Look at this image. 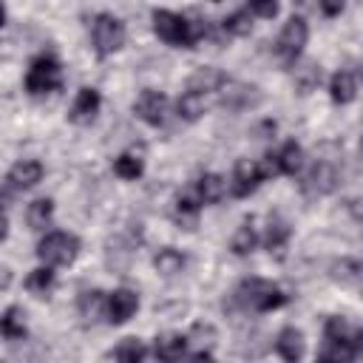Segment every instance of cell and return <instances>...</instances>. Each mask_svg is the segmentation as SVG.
<instances>
[{
    "label": "cell",
    "mask_w": 363,
    "mask_h": 363,
    "mask_svg": "<svg viewBox=\"0 0 363 363\" xmlns=\"http://www.w3.org/2000/svg\"><path fill=\"white\" fill-rule=\"evenodd\" d=\"M233 303L250 312H269V309H281L286 303V292L264 278H244L238 284V289L233 292Z\"/></svg>",
    "instance_id": "6da1fadb"
},
{
    "label": "cell",
    "mask_w": 363,
    "mask_h": 363,
    "mask_svg": "<svg viewBox=\"0 0 363 363\" xmlns=\"http://www.w3.org/2000/svg\"><path fill=\"white\" fill-rule=\"evenodd\" d=\"M153 31L162 43L167 45H179V48H193L196 40L207 31L204 26H193L187 23L182 14L176 11H167V9H156L153 11Z\"/></svg>",
    "instance_id": "7a4b0ae2"
},
{
    "label": "cell",
    "mask_w": 363,
    "mask_h": 363,
    "mask_svg": "<svg viewBox=\"0 0 363 363\" xmlns=\"http://www.w3.org/2000/svg\"><path fill=\"white\" fill-rule=\"evenodd\" d=\"M60 82H62V68H60L57 57H51V54H40L26 71V91L31 96H45V94L57 91Z\"/></svg>",
    "instance_id": "3957f363"
},
{
    "label": "cell",
    "mask_w": 363,
    "mask_h": 363,
    "mask_svg": "<svg viewBox=\"0 0 363 363\" xmlns=\"http://www.w3.org/2000/svg\"><path fill=\"white\" fill-rule=\"evenodd\" d=\"M37 255L43 264L48 267H62V264H71L77 255H79V238L74 233H45L37 244Z\"/></svg>",
    "instance_id": "277c9868"
},
{
    "label": "cell",
    "mask_w": 363,
    "mask_h": 363,
    "mask_svg": "<svg viewBox=\"0 0 363 363\" xmlns=\"http://www.w3.org/2000/svg\"><path fill=\"white\" fill-rule=\"evenodd\" d=\"M91 43H94V51L99 57H108V54L119 51L122 43H125V26H122V20L113 17V14H108V11L96 14L94 23H91Z\"/></svg>",
    "instance_id": "5b68a950"
},
{
    "label": "cell",
    "mask_w": 363,
    "mask_h": 363,
    "mask_svg": "<svg viewBox=\"0 0 363 363\" xmlns=\"http://www.w3.org/2000/svg\"><path fill=\"white\" fill-rule=\"evenodd\" d=\"M306 40H309V28H306L303 17H289V20L284 23L278 40H275V54H278L286 65H295V60L301 57Z\"/></svg>",
    "instance_id": "8992f818"
},
{
    "label": "cell",
    "mask_w": 363,
    "mask_h": 363,
    "mask_svg": "<svg viewBox=\"0 0 363 363\" xmlns=\"http://www.w3.org/2000/svg\"><path fill=\"white\" fill-rule=\"evenodd\" d=\"M133 113H136L142 122L159 128V125L164 122V113H167V96H164L162 91L145 88V91L136 96V102H133Z\"/></svg>",
    "instance_id": "52a82bcc"
},
{
    "label": "cell",
    "mask_w": 363,
    "mask_h": 363,
    "mask_svg": "<svg viewBox=\"0 0 363 363\" xmlns=\"http://www.w3.org/2000/svg\"><path fill=\"white\" fill-rule=\"evenodd\" d=\"M261 182H264V167H261L258 162H252V159H241V162L235 164V170H233L230 187H233V196L244 199V196L255 193Z\"/></svg>",
    "instance_id": "ba28073f"
},
{
    "label": "cell",
    "mask_w": 363,
    "mask_h": 363,
    "mask_svg": "<svg viewBox=\"0 0 363 363\" xmlns=\"http://www.w3.org/2000/svg\"><path fill=\"white\" fill-rule=\"evenodd\" d=\"M99 108H102L99 91H96V88H79L77 96H74V102H71L68 119H71L74 125H91V122L96 119Z\"/></svg>",
    "instance_id": "9c48e42d"
},
{
    "label": "cell",
    "mask_w": 363,
    "mask_h": 363,
    "mask_svg": "<svg viewBox=\"0 0 363 363\" xmlns=\"http://www.w3.org/2000/svg\"><path fill=\"white\" fill-rule=\"evenodd\" d=\"M337 182H340L337 167H335L332 162H318V164L309 170V176L303 179V190H306L309 196H329V193L337 190Z\"/></svg>",
    "instance_id": "30bf717a"
},
{
    "label": "cell",
    "mask_w": 363,
    "mask_h": 363,
    "mask_svg": "<svg viewBox=\"0 0 363 363\" xmlns=\"http://www.w3.org/2000/svg\"><path fill=\"white\" fill-rule=\"evenodd\" d=\"M261 102V91L250 82H227V88L221 91V108L227 111H247L255 108Z\"/></svg>",
    "instance_id": "8fae6325"
},
{
    "label": "cell",
    "mask_w": 363,
    "mask_h": 363,
    "mask_svg": "<svg viewBox=\"0 0 363 363\" xmlns=\"http://www.w3.org/2000/svg\"><path fill=\"white\" fill-rule=\"evenodd\" d=\"M136 309H139V295L133 292V289H113L111 295H108V320L111 323H125V320H130L133 315H136Z\"/></svg>",
    "instance_id": "7c38bea8"
},
{
    "label": "cell",
    "mask_w": 363,
    "mask_h": 363,
    "mask_svg": "<svg viewBox=\"0 0 363 363\" xmlns=\"http://www.w3.org/2000/svg\"><path fill=\"white\" fill-rule=\"evenodd\" d=\"M40 179H43V164H40L37 159H23V162H17V164L9 170L6 187H11V190H28V187H34Z\"/></svg>",
    "instance_id": "4fadbf2b"
},
{
    "label": "cell",
    "mask_w": 363,
    "mask_h": 363,
    "mask_svg": "<svg viewBox=\"0 0 363 363\" xmlns=\"http://www.w3.org/2000/svg\"><path fill=\"white\" fill-rule=\"evenodd\" d=\"M275 352L289 363L301 360L303 357V335H301V329H295V326L281 329L278 337H275Z\"/></svg>",
    "instance_id": "5bb4252c"
},
{
    "label": "cell",
    "mask_w": 363,
    "mask_h": 363,
    "mask_svg": "<svg viewBox=\"0 0 363 363\" xmlns=\"http://www.w3.org/2000/svg\"><path fill=\"white\" fill-rule=\"evenodd\" d=\"M329 96H332L335 105H349V102L357 96V79H354V74L337 71V74L329 79Z\"/></svg>",
    "instance_id": "9a60e30c"
},
{
    "label": "cell",
    "mask_w": 363,
    "mask_h": 363,
    "mask_svg": "<svg viewBox=\"0 0 363 363\" xmlns=\"http://www.w3.org/2000/svg\"><path fill=\"white\" fill-rule=\"evenodd\" d=\"M193 187H196L201 204H216V201H221V199L227 196V182H224V176H218V173H204L201 179H196Z\"/></svg>",
    "instance_id": "2e32d148"
},
{
    "label": "cell",
    "mask_w": 363,
    "mask_h": 363,
    "mask_svg": "<svg viewBox=\"0 0 363 363\" xmlns=\"http://www.w3.org/2000/svg\"><path fill=\"white\" fill-rule=\"evenodd\" d=\"M0 335L6 343H17L26 337V312L20 306H9L0 318Z\"/></svg>",
    "instance_id": "e0dca14e"
},
{
    "label": "cell",
    "mask_w": 363,
    "mask_h": 363,
    "mask_svg": "<svg viewBox=\"0 0 363 363\" xmlns=\"http://www.w3.org/2000/svg\"><path fill=\"white\" fill-rule=\"evenodd\" d=\"M187 343H190V337H184V335H162L153 343V354L159 360H182L187 354Z\"/></svg>",
    "instance_id": "ac0fdd59"
},
{
    "label": "cell",
    "mask_w": 363,
    "mask_h": 363,
    "mask_svg": "<svg viewBox=\"0 0 363 363\" xmlns=\"http://www.w3.org/2000/svg\"><path fill=\"white\" fill-rule=\"evenodd\" d=\"M176 111H179V116H182L184 122H196V119H199V116L207 111V94L187 88V91L179 96V102H176Z\"/></svg>",
    "instance_id": "d6986e66"
},
{
    "label": "cell",
    "mask_w": 363,
    "mask_h": 363,
    "mask_svg": "<svg viewBox=\"0 0 363 363\" xmlns=\"http://www.w3.org/2000/svg\"><path fill=\"white\" fill-rule=\"evenodd\" d=\"M227 82V77L218 71V68H199L190 79H187V88H193V91H201V94H210V91H218L221 85Z\"/></svg>",
    "instance_id": "ffe728a7"
},
{
    "label": "cell",
    "mask_w": 363,
    "mask_h": 363,
    "mask_svg": "<svg viewBox=\"0 0 363 363\" xmlns=\"http://www.w3.org/2000/svg\"><path fill=\"white\" fill-rule=\"evenodd\" d=\"M275 159H278V170H281V173L295 176V173L303 167V147H301L298 142H286V145L275 153Z\"/></svg>",
    "instance_id": "44dd1931"
},
{
    "label": "cell",
    "mask_w": 363,
    "mask_h": 363,
    "mask_svg": "<svg viewBox=\"0 0 363 363\" xmlns=\"http://www.w3.org/2000/svg\"><path fill=\"white\" fill-rule=\"evenodd\" d=\"M153 267H156L159 275L173 278V275H179V272L184 269V255H182L179 250H173V247H164V250H159V252L153 255Z\"/></svg>",
    "instance_id": "7402d4cb"
},
{
    "label": "cell",
    "mask_w": 363,
    "mask_h": 363,
    "mask_svg": "<svg viewBox=\"0 0 363 363\" xmlns=\"http://www.w3.org/2000/svg\"><path fill=\"white\" fill-rule=\"evenodd\" d=\"M26 289H28L34 298H48V292L54 289V269H51L48 264L31 269L28 278H26Z\"/></svg>",
    "instance_id": "603a6c76"
},
{
    "label": "cell",
    "mask_w": 363,
    "mask_h": 363,
    "mask_svg": "<svg viewBox=\"0 0 363 363\" xmlns=\"http://www.w3.org/2000/svg\"><path fill=\"white\" fill-rule=\"evenodd\" d=\"M292 82H295V88H298L301 94L315 91V88L320 85V65H315V62H301V65H295V68H292Z\"/></svg>",
    "instance_id": "cb8c5ba5"
},
{
    "label": "cell",
    "mask_w": 363,
    "mask_h": 363,
    "mask_svg": "<svg viewBox=\"0 0 363 363\" xmlns=\"http://www.w3.org/2000/svg\"><path fill=\"white\" fill-rule=\"evenodd\" d=\"M51 218H54V201L51 199H37L26 210V221L31 230H45L51 224Z\"/></svg>",
    "instance_id": "d4e9b609"
},
{
    "label": "cell",
    "mask_w": 363,
    "mask_h": 363,
    "mask_svg": "<svg viewBox=\"0 0 363 363\" xmlns=\"http://www.w3.org/2000/svg\"><path fill=\"white\" fill-rule=\"evenodd\" d=\"M79 318L85 320V323H94L99 315H102V309L108 306V301H105V295L99 292V289H88V292H82L79 295Z\"/></svg>",
    "instance_id": "484cf974"
},
{
    "label": "cell",
    "mask_w": 363,
    "mask_h": 363,
    "mask_svg": "<svg viewBox=\"0 0 363 363\" xmlns=\"http://www.w3.org/2000/svg\"><path fill=\"white\" fill-rule=\"evenodd\" d=\"M255 244H258V235H255L252 218H247V221L235 230V235H233V241H230V250H233L235 255H250V252L255 250Z\"/></svg>",
    "instance_id": "4316f807"
},
{
    "label": "cell",
    "mask_w": 363,
    "mask_h": 363,
    "mask_svg": "<svg viewBox=\"0 0 363 363\" xmlns=\"http://www.w3.org/2000/svg\"><path fill=\"white\" fill-rule=\"evenodd\" d=\"M329 275L337 281V284H354L363 278V264L354 261V258H340L329 267Z\"/></svg>",
    "instance_id": "83f0119b"
},
{
    "label": "cell",
    "mask_w": 363,
    "mask_h": 363,
    "mask_svg": "<svg viewBox=\"0 0 363 363\" xmlns=\"http://www.w3.org/2000/svg\"><path fill=\"white\" fill-rule=\"evenodd\" d=\"M111 357L113 360H122V363H136V360H145L147 357V349L139 337H125L116 349H111Z\"/></svg>",
    "instance_id": "f1b7e54d"
},
{
    "label": "cell",
    "mask_w": 363,
    "mask_h": 363,
    "mask_svg": "<svg viewBox=\"0 0 363 363\" xmlns=\"http://www.w3.org/2000/svg\"><path fill=\"white\" fill-rule=\"evenodd\" d=\"M286 241H289V224L281 221V218H269L267 235H264L267 250H269V252H281V250L286 247Z\"/></svg>",
    "instance_id": "f546056e"
},
{
    "label": "cell",
    "mask_w": 363,
    "mask_h": 363,
    "mask_svg": "<svg viewBox=\"0 0 363 363\" xmlns=\"http://www.w3.org/2000/svg\"><path fill=\"white\" fill-rule=\"evenodd\" d=\"M224 31L233 34V37L250 34V31H252V11H250V9H241V11L230 14V17L224 20Z\"/></svg>",
    "instance_id": "4dcf8cb0"
},
{
    "label": "cell",
    "mask_w": 363,
    "mask_h": 363,
    "mask_svg": "<svg viewBox=\"0 0 363 363\" xmlns=\"http://www.w3.org/2000/svg\"><path fill=\"white\" fill-rule=\"evenodd\" d=\"M130 252H133V241H116V244H111L108 247V267L111 269H116V272H122V269H128V264H130Z\"/></svg>",
    "instance_id": "1f68e13d"
},
{
    "label": "cell",
    "mask_w": 363,
    "mask_h": 363,
    "mask_svg": "<svg viewBox=\"0 0 363 363\" xmlns=\"http://www.w3.org/2000/svg\"><path fill=\"white\" fill-rule=\"evenodd\" d=\"M113 173L119 179H139L142 176V159L133 156V153H122L116 162H113Z\"/></svg>",
    "instance_id": "d6a6232c"
},
{
    "label": "cell",
    "mask_w": 363,
    "mask_h": 363,
    "mask_svg": "<svg viewBox=\"0 0 363 363\" xmlns=\"http://www.w3.org/2000/svg\"><path fill=\"white\" fill-rule=\"evenodd\" d=\"M323 340H352V329L340 315H332L323 326Z\"/></svg>",
    "instance_id": "836d02e7"
},
{
    "label": "cell",
    "mask_w": 363,
    "mask_h": 363,
    "mask_svg": "<svg viewBox=\"0 0 363 363\" xmlns=\"http://www.w3.org/2000/svg\"><path fill=\"white\" fill-rule=\"evenodd\" d=\"M278 9H281L278 0H250V11L261 20H272L278 14Z\"/></svg>",
    "instance_id": "e575fe53"
},
{
    "label": "cell",
    "mask_w": 363,
    "mask_h": 363,
    "mask_svg": "<svg viewBox=\"0 0 363 363\" xmlns=\"http://www.w3.org/2000/svg\"><path fill=\"white\" fill-rule=\"evenodd\" d=\"M343 6H346V0H318V9H320L326 17H337V14L343 11Z\"/></svg>",
    "instance_id": "d590c367"
},
{
    "label": "cell",
    "mask_w": 363,
    "mask_h": 363,
    "mask_svg": "<svg viewBox=\"0 0 363 363\" xmlns=\"http://www.w3.org/2000/svg\"><path fill=\"white\" fill-rule=\"evenodd\" d=\"M352 352L354 357H363V329H352Z\"/></svg>",
    "instance_id": "8d00e7d4"
},
{
    "label": "cell",
    "mask_w": 363,
    "mask_h": 363,
    "mask_svg": "<svg viewBox=\"0 0 363 363\" xmlns=\"http://www.w3.org/2000/svg\"><path fill=\"white\" fill-rule=\"evenodd\" d=\"M360 162H363V136H360Z\"/></svg>",
    "instance_id": "74e56055"
},
{
    "label": "cell",
    "mask_w": 363,
    "mask_h": 363,
    "mask_svg": "<svg viewBox=\"0 0 363 363\" xmlns=\"http://www.w3.org/2000/svg\"><path fill=\"white\" fill-rule=\"evenodd\" d=\"M360 77H363V65H360Z\"/></svg>",
    "instance_id": "f35d334b"
}]
</instances>
